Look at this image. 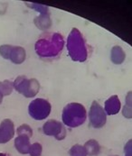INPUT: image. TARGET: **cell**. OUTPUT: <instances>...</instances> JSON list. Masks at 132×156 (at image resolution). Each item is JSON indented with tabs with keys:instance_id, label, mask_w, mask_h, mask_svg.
Instances as JSON below:
<instances>
[{
	"instance_id": "cell-16",
	"label": "cell",
	"mask_w": 132,
	"mask_h": 156,
	"mask_svg": "<svg viewBox=\"0 0 132 156\" xmlns=\"http://www.w3.org/2000/svg\"><path fill=\"white\" fill-rule=\"evenodd\" d=\"M69 155L70 156H87L86 150L83 145L76 144L72 145L69 150Z\"/></svg>"
},
{
	"instance_id": "cell-4",
	"label": "cell",
	"mask_w": 132,
	"mask_h": 156,
	"mask_svg": "<svg viewBox=\"0 0 132 156\" xmlns=\"http://www.w3.org/2000/svg\"><path fill=\"white\" fill-rule=\"evenodd\" d=\"M13 85L14 89L26 98H35L40 90V83L36 79H27L24 75L18 76L13 81Z\"/></svg>"
},
{
	"instance_id": "cell-18",
	"label": "cell",
	"mask_w": 132,
	"mask_h": 156,
	"mask_svg": "<svg viewBox=\"0 0 132 156\" xmlns=\"http://www.w3.org/2000/svg\"><path fill=\"white\" fill-rule=\"evenodd\" d=\"M131 91H130L128 94H127V97H126V105L124 106L123 108V110H122V114L125 117L127 118H131Z\"/></svg>"
},
{
	"instance_id": "cell-10",
	"label": "cell",
	"mask_w": 132,
	"mask_h": 156,
	"mask_svg": "<svg viewBox=\"0 0 132 156\" xmlns=\"http://www.w3.org/2000/svg\"><path fill=\"white\" fill-rule=\"evenodd\" d=\"M31 144L30 138L25 135H17L14 141V146L20 154H28Z\"/></svg>"
},
{
	"instance_id": "cell-11",
	"label": "cell",
	"mask_w": 132,
	"mask_h": 156,
	"mask_svg": "<svg viewBox=\"0 0 132 156\" xmlns=\"http://www.w3.org/2000/svg\"><path fill=\"white\" fill-rule=\"evenodd\" d=\"M26 51L22 46H13L11 50V53L9 56V60L14 64H22L25 61Z\"/></svg>"
},
{
	"instance_id": "cell-2",
	"label": "cell",
	"mask_w": 132,
	"mask_h": 156,
	"mask_svg": "<svg viewBox=\"0 0 132 156\" xmlns=\"http://www.w3.org/2000/svg\"><path fill=\"white\" fill-rule=\"evenodd\" d=\"M66 49L72 62H84L89 59L90 49L82 32L72 28L66 39Z\"/></svg>"
},
{
	"instance_id": "cell-14",
	"label": "cell",
	"mask_w": 132,
	"mask_h": 156,
	"mask_svg": "<svg viewBox=\"0 0 132 156\" xmlns=\"http://www.w3.org/2000/svg\"><path fill=\"white\" fill-rule=\"evenodd\" d=\"M84 148L86 150L87 156H97L101 153V145L99 142L95 139H90L84 144Z\"/></svg>"
},
{
	"instance_id": "cell-24",
	"label": "cell",
	"mask_w": 132,
	"mask_h": 156,
	"mask_svg": "<svg viewBox=\"0 0 132 156\" xmlns=\"http://www.w3.org/2000/svg\"><path fill=\"white\" fill-rule=\"evenodd\" d=\"M0 156H9L7 154H5V153H0Z\"/></svg>"
},
{
	"instance_id": "cell-13",
	"label": "cell",
	"mask_w": 132,
	"mask_h": 156,
	"mask_svg": "<svg viewBox=\"0 0 132 156\" xmlns=\"http://www.w3.org/2000/svg\"><path fill=\"white\" fill-rule=\"evenodd\" d=\"M34 23H35V25L38 29H40L42 31L48 30L52 26V20H51L50 13H48V14H41L38 16L35 17Z\"/></svg>"
},
{
	"instance_id": "cell-19",
	"label": "cell",
	"mask_w": 132,
	"mask_h": 156,
	"mask_svg": "<svg viewBox=\"0 0 132 156\" xmlns=\"http://www.w3.org/2000/svg\"><path fill=\"white\" fill-rule=\"evenodd\" d=\"M16 133L17 135H25V136H28L29 138H31L33 136V129L29 125L23 124L16 128Z\"/></svg>"
},
{
	"instance_id": "cell-22",
	"label": "cell",
	"mask_w": 132,
	"mask_h": 156,
	"mask_svg": "<svg viewBox=\"0 0 132 156\" xmlns=\"http://www.w3.org/2000/svg\"><path fill=\"white\" fill-rule=\"evenodd\" d=\"M131 145H132V141L129 140V142L126 144L125 148H124V152H125V156H132L131 152Z\"/></svg>"
},
{
	"instance_id": "cell-15",
	"label": "cell",
	"mask_w": 132,
	"mask_h": 156,
	"mask_svg": "<svg viewBox=\"0 0 132 156\" xmlns=\"http://www.w3.org/2000/svg\"><path fill=\"white\" fill-rule=\"evenodd\" d=\"M14 90L13 81L9 80H5L0 82V93L3 96H9Z\"/></svg>"
},
{
	"instance_id": "cell-12",
	"label": "cell",
	"mask_w": 132,
	"mask_h": 156,
	"mask_svg": "<svg viewBox=\"0 0 132 156\" xmlns=\"http://www.w3.org/2000/svg\"><path fill=\"white\" fill-rule=\"evenodd\" d=\"M126 53L125 51L120 46H113L110 51V60L113 64L120 65L125 62Z\"/></svg>"
},
{
	"instance_id": "cell-25",
	"label": "cell",
	"mask_w": 132,
	"mask_h": 156,
	"mask_svg": "<svg viewBox=\"0 0 132 156\" xmlns=\"http://www.w3.org/2000/svg\"><path fill=\"white\" fill-rule=\"evenodd\" d=\"M111 156H119V155H111Z\"/></svg>"
},
{
	"instance_id": "cell-9",
	"label": "cell",
	"mask_w": 132,
	"mask_h": 156,
	"mask_svg": "<svg viewBox=\"0 0 132 156\" xmlns=\"http://www.w3.org/2000/svg\"><path fill=\"white\" fill-rule=\"evenodd\" d=\"M104 111L107 115H114L119 114L121 109V102L118 95H112L104 102Z\"/></svg>"
},
{
	"instance_id": "cell-21",
	"label": "cell",
	"mask_w": 132,
	"mask_h": 156,
	"mask_svg": "<svg viewBox=\"0 0 132 156\" xmlns=\"http://www.w3.org/2000/svg\"><path fill=\"white\" fill-rule=\"evenodd\" d=\"M12 48H13V45H0V56L5 60H9V56H10V53H11Z\"/></svg>"
},
{
	"instance_id": "cell-23",
	"label": "cell",
	"mask_w": 132,
	"mask_h": 156,
	"mask_svg": "<svg viewBox=\"0 0 132 156\" xmlns=\"http://www.w3.org/2000/svg\"><path fill=\"white\" fill-rule=\"evenodd\" d=\"M3 98H4V96L0 93V104L2 103V101H3Z\"/></svg>"
},
{
	"instance_id": "cell-3",
	"label": "cell",
	"mask_w": 132,
	"mask_h": 156,
	"mask_svg": "<svg viewBox=\"0 0 132 156\" xmlns=\"http://www.w3.org/2000/svg\"><path fill=\"white\" fill-rule=\"evenodd\" d=\"M87 119V110L85 107L78 102L67 104L62 112L63 124L70 128H76L82 126Z\"/></svg>"
},
{
	"instance_id": "cell-17",
	"label": "cell",
	"mask_w": 132,
	"mask_h": 156,
	"mask_svg": "<svg viewBox=\"0 0 132 156\" xmlns=\"http://www.w3.org/2000/svg\"><path fill=\"white\" fill-rule=\"evenodd\" d=\"M25 5L28 7H30V8L35 10L36 12H38L40 15L41 14H48V13H50L49 12V7L47 5H45L37 4V3H31V2H25Z\"/></svg>"
},
{
	"instance_id": "cell-20",
	"label": "cell",
	"mask_w": 132,
	"mask_h": 156,
	"mask_svg": "<svg viewBox=\"0 0 132 156\" xmlns=\"http://www.w3.org/2000/svg\"><path fill=\"white\" fill-rule=\"evenodd\" d=\"M43 154V146L40 143H34L31 144L29 149L30 156H41Z\"/></svg>"
},
{
	"instance_id": "cell-8",
	"label": "cell",
	"mask_w": 132,
	"mask_h": 156,
	"mask_svg": "<svg viewBox=\"0 0 132 156\" xmlns=\"http://www.w3.org/2000/svg\"><path fill=\"white\" fill-rule=\"evenodd\" d=\"M16 134L15 124L9 119L6 118L0 123V144H4L11 141Z\"/></svg>"
},
{
	"instance_id": "cell-5",
	"label": "cell",
	"mask_w": 132,
	"mask_h": 156,
	"mask_svg": "<svg viewBox=\"0 0 132 156\" xmlns=\"http://www.w3.org/2000/svg\"><path fill=\"white\" fill-rule=\"evenodd\" d=\"M52 112V105L47 100L42 98H37L32 100L28 106L29 115L37 121L46 119Z\"/></svg>"
},
{
	"instance_id": "cell-7",
	"label": "cell",
	"mask_w": 132,
	"mask_h": 156,
	"mask_svg": "<svg viewBox=\"0 0 132 156\" xmlns=\"http://www.w3.org/2000/svg\"><path fill=\"white\" fill-rule=\"evenodd\" d=\"M43 133L47 136H53L57 141H62L66 137L67 130L65 126L55 119H50L46 121L42 127Z\"/></svg>"
},
{
	"instance_id": "cell-1",
	"label": "cell",
	"mask_w": 132,
	"mask_h": 156,
	"mask_svg": "<svg viewBox=\"0 0 132 156\" xmlns=\"http://www.w3.org/2000/svg\"><path fill=\"white\" fill-rule=\"evenodd\" d=\"M64 45V37L60 33L45 32L35 42V51L40 59L52 62L61 56Z\"/></svg>"
},
{
	"instance_id": "cell-6",
	"label": "cell",
	"mask_w": 132,
	"mask_h": 156,
	"mask_svg": "<svg viewBox=\"0 0 132 156\" xmlns=\"http://www.w3.org/2000/svg\"><path fill=\"white\" fill-rule=\"evenodd\" d=\"M88 117L90 125L95 129L102 128L107 122V115L103 107H101V105L96 100L92 101L90 105Z\"/></svg>"
}]
</instances>
